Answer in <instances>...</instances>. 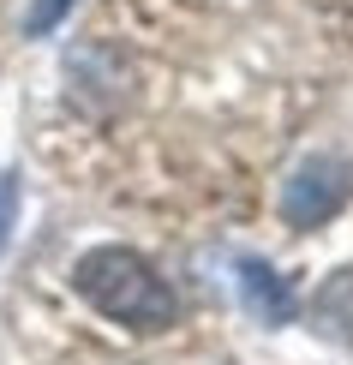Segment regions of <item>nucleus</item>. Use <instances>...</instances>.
<instances>
[{"label": "nucleus", "instance_id": "f257e3e1", "mask_svg": "<svg viewBox=\"0 0 353 365\" xmlns=\"http://www.w3.org/2000/svg\"><path fill=\"white\" fill-rule=\"evenodd\" d=\"M72 287H78L84 306H96L108 324H126L132 336H162L174 329L180 317V299L156 269L150 257H138L132 246H96L72 264Z\"/></svg>", "mask_w": 353, "mask_h": 365}, {"label": "nucleus", "instance_id": "f03ea898", "mask_svg": "<svg viewBox=\"0 0 353 365\" xmlns=\"http://www.w3.org/2000/svg\"><path fill=\"white\" fill-rule=\"evenodd\" d=\"M353 197V162L342 156H312L287 174L282 186V222L287 227H324L335 210Z\"/></svg>", "mask_w": 353, "mask_h": 365}, {"label": "nucleus", "instance_id": "7ed1b4c3", "mask_svg": "<svg viewBox=\"0 0 353 365\" xmlns=\"http://www.w3.org/2000/svg\"><path fill=\"white\" fill-rule=\"evenodd\" d=\"M240 294H245V312H252V317H264L270 329L294 324V294H287V282L275 276L270 264L245 257V264H240Z\"/></svg>", "mask_w": 353, "mask_h": 365}, {"label": "nucleus", "instance_id": "20e7f679", "mask_svg": "<svg viewBox=\"0 0 353 365\" xmlns=\"http://www.w3.org/2000/svg\"><path fill=\"white\" fill-rule=\"evenodd\" d=\"M312 317L329 329L335 341L353 347V269H335V276L312 294Z\"/></svg>", "mask_w": 353, "mask_h": 365}, {"label": "nucleus", "instance_id": "39448f33", "mask_svg": "<svg viewBox=\"0 0 353 365\" xmlns=\"http://www.w3.org/2000/svg\"><path fill=\"white\" fill-rule=\"evenodd\" d=\"M72 6H78V0H30V12H24V36H48V30L66 19Z\"/></svg>", "mask_w": 353, "mask_h": 365}, {"label": "nucleus", "instance_id": "423d86ee", "mask_svg": "<svg viewBox=\"0 0 353 365\" xmlns=\"http://www.w3.org/2000/svg\"><path fill=\"white\" fill-rule=\"evenodd\" d=\"M12 216H19V174H0V252L12 240Z\"/></svg>", "mask_w": 353, "mask_h": 365}]
</instances>
